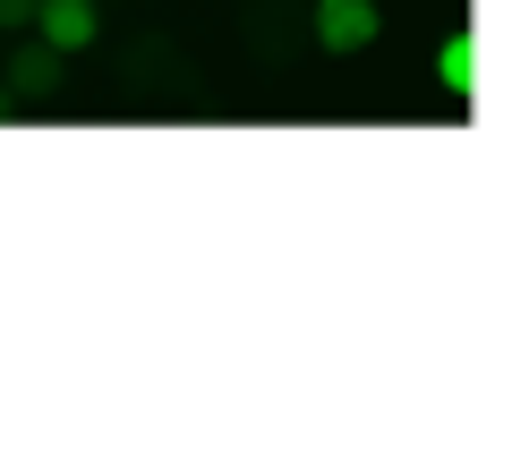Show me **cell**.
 Here are the masks:
<instances>
[{
    "label": "cell",
    "mask_w": 512,
    "mask_h": 461,
    "mask_svg": "<svg viewBox=\"0 0 512 461\" xmlns=\"http://www.w3.org/2000/svg\"><path fill=\"white\" fill-rule=\"evenodd\" d=\"M0 120H9V86H0Z\"/></svg>",
    "instance_id": "obj_6"
},
{
    "label": "cell",
    "mask_w": 512,
    "mask_h": 461,
    "mask_svg": "<svg viewBox=\"0 0 512 461\" xmlns=\"http://www.w3.org/2000/svg\"><path fill=\"white\" fill-rule=\"evenodd\" d=\"M60 77H69V52H52V43H18L9 52V69H0V86H9V103H43V94H60Z\"/></svg>",
    "instance_id": "obj_2"
},
{
    "label": "cell",
    "mask_w": 512,
    "mask_h": 461,
    "mask_svg": "<svg viewBox=\"0 0 512 461\" xmlns=\"http://www.w3.org/2000/svg\"><path fill=\"white\" fill-rule=\"evenodd\" d=\"M26 35H43L52 52L77 60L94 35H103V9H94V0H35V26H26Z\"/></svg>",
    "instance_id": "obj_3"
},
{
    "label": "cell",
    "mask_w": 512,
    "mask_h": 461,
    "mask_svg": "<svg viewBox=\"0 0 512 461\" xmlns=\"http://www.w3.org/2000/svg\"><path fill=\"white\" fill-rule=\"evenodd\" d=\"M35 26V0H0V35H26Z\"/></svg>",
    "instance_id": "obj_5"
},
{
    "label": "cell",
    "mask_w": 512,
    "mask_h": 461,
    "mask_svg": "<svg viewBox=\"0 0 512 461\" xmlns=\"http://www.w3.org/2000/svg\"><path fill=\"white\" fill-rule=\"evenodd\" d=\"M384 35V9L376 0H316V43H325V52H367V43Z\"/></svg>",
    "instance_id": "obj_1"
},
{
    "label": "cell",
    "mask_w": 512,
    "mask_h": 461,
    "mask_svg": "<svg viewBox=\"0 0 512 461\" xmlns=\"http://www.w3.org/2000/svg\"><path fill=\"white\" fill-rule=\"evenodd\" d=\"M436 77H444V94H453V103H470L478 94V35H453L436 52Z\"/></svg>",
    "instance_id": "obj_4"
}]
</instances>
